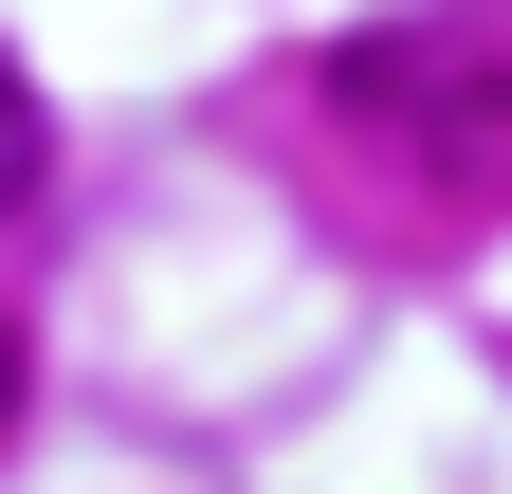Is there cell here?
Listing matches in <instances>:
<instances>
[{
  "mask_svg": "<svg viewBox=\"0 0 512 494\" xmlns=\"http://www.w3.org/2000/svg\"><path fill=\"white\" fill-rule=\"evenodd\" d=\"M37 165H55V110H37V74H19V55H0V202H19Z\"/></svg>",
  "mask_w": 512,
  "mask_h": 494,
  "instance_id": "cell-1",
  "label": "cell"
},
{
  "mask_svg": "<svg viewBox=\"0 0 512 494\" xmlns=\"http://www.w3.org/2000/svg\"><path fill=\"white\" fill-rule=\"evenodd\" d=\"M0 421H19V330H0Z\"/></svg>",
  "mask_w": 512,
  "mask_h": 494,
  "instance_id": "cell-2",
  "label": "cell"
}]
</instances>
